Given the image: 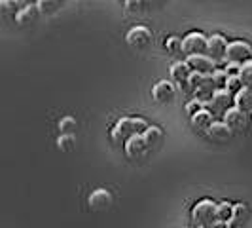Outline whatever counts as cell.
Listing matches in <instances>:
<instances>
[{"label":"cell","mask_w":252,"mask_h":228,"mask_svg":"<svg viewBox=\"0 0 252 228\" xmlns=\"http://www.w3.org/2000/svg\"><path fill=\"white\" fill-rule=\"evenodd\" d=\"M148 122L144 118H120L112 126L110 137L114 145H126L133 135H142L148 129Z\"/></svg>","instance_id":"1"},{"label":"cell","mask_w":252,"mask_h":228,"mask_svg":"<svg viewBox=\"0 0 252 228\" xmlns=\"http://www.w3.org/2000/svg\"><path fill=\"white\" fill-rule=\"evenodd\" d=\"M189 91L193 93L195 99L203 101L205 105L213 99L216 91L213 75H201V73H191L189 76Z\"/></svg>","instance_id":"2"},{"label":"cell","mask_w":252,"mask_h":228,"mask_svg":"<svg viewBox=\"0 0 252 228\" xmlns=\"http://www.w3.org/2000/svg\"><path fill=\"white\" fill-rule=\"evenodd\" d=\"M191 221L199 227L216 225V203L209 198H203L191 207Z\"/></svg>","instance_id":"3"},{"label":"cell","mask_w":252,"mask_h":228,"mask_svg":"<svg viewBox=\"0 0 252 228\" xmlns=\"http://www.w3.org/2000/svg\"><path fill=\"white\" fill-rule=\"evenodd\" d=\"M207 46H209V37L199 31H191L182 38V51L186 55H203L207 53Z\"/></svg>","instance_id":"4"},{"label":"cell","mask_w":252,"mask_h":228,"mask_svg":"<svg viewBox=\"0 0 252 228\" xmlns=\"http://www.w3.org/2000/svg\"><path fill=\"white\" fill-rule=\"evenodd\" d=\"M249 59H252V46L249 42L243 40H233L227 44L226 51V63H247Z\"/></svg>","instance_id":"5"},{"label":"cell","mask_w":252,"mask_h":228,"mask_svg":"<svg viewBox=\"0 0 252 228\" xmlns=\"http://www.w3.org/2000/svg\"><path fill=\"white\" fill-rule=\"evenodd\" d=\"M177 97V84L173 80H159L152 88V99L158 105H169Z\"/></svg>","instance_id":"6"},{"label":"cell","mask_w":252,"mask_h":228,"mask_svg":"<svg viewBox=\"0 0 252 228\" xmlns=\"http://www.w3.org/2000/svg\"><path fill=\"white\" fill-rule=\"evenodd\" d=\"M231 107H235V101L227 89H216L213 99L207 103V109L215 116H224L227 109H231Z\"/></svg>","instance_id":"7"},{"label":"cell","mask_w":252,"mask_h":228,"mask_svg":"<svg viewBox=\"0 0 252 228\" xmlns=\"http://www.w3.org/2000/svg\"><path fill=\"white\" fill-rule=\"evenodd\" d=\"M126 40L131 48H135V50H144V48H148L152 44V33L148 27L137 25V27H133V29H129Z\"/></svg>","instance_id":"8"},{"label":"cell","mask_w":252,"mask_h":228,"mask_svg":"<svg viewBox=\"0 0 252 228\" xmlns=\"http://www.w3.org/2000/svg\"><path fill=\"white\" fill-rule=\"evenodd\" d=\"M191 69L186 61H177L171 67V80L177 84L180 91H189V76H191Z\"/></svg>","instance_id":"9"},{"label":"cell","mask_w":252,"mask_h":228,"mask_svg":"<svg viewBox=\"0 0 252 228\" xmlns=\"http://www.w3.org/2000/svg\"><path fill=\"white\" fill-rule=\"evenodd\" d=\"M227 42L222 35H213L209 37V46H207V55L215 61V63H222L226 61V51H227Z\"/></svg>","instance_id":"10"},{"label":"cell","mask_w":252,"mask_h":228,"mask_svg":"<svg viewBox=\"0 0 252 228\" xmlns=\"http://www.w3.org/2000/svg\"><path fill=\"white\" fill-rule=\"evenodd\" d=\"M114 198L106 189H95L88 198V205L91 211H106L112 205Z\"/></svg>","instance_id":"11"},{"label":"cell","mask_w":252,"mask_h":228,"mask_svg":"<svg viewBox=\"0 0 252 228\" xmlns=\"http://www.w3.org/2000/svg\"><path fill=\"white\" fill-rule=\"evenodd\" d=\"M186 63L189 65V69L193 73H201V75H213L216 71V63L207 53H203V55H188Z\"/></svg>","instance_id":"12"},{"label":"cell","mask_w":252,"mask_h":228,"mask_svg":"<svg viewBox=\"0 0 252 228\" xmlns=\"http://www.w3.org/2000/svg\"><path fill=\"white\" fill-rule=\"evenodd\" d=\"M124 151H126L127 158H131V160H140V158L146 156V152L150 151V149H148V145H146V141H144L142 135H133V137L124 145Z\"/></svg>","instance_id":"13"},{"label":"cell","mask_w":252,"mask_h":228,"mask_svg":"<svg viewBox=\"0 0 252 228\" xmlns=\"http://www.w3.org/2000/svg\"><path fill=\"white\" fill-rule=\"evenodd\" d=\"M222 120L226 122L231 131H241V129L247 127V114L243 113L241 109H237V107L227 109L226 114L222 116Z\"/></svg>","instance_id":"14"},{"label":"cell","mask_w":252,"mask_h":228,"mask_svg":"<svg viewBox=\"0 0 252 228\" xmlns=\"http://www.w3.org/2000/svg\"><path fill=\"white\" fill-rule=\"evenodd\" d=\"M231 129L227 127V124L224 122V120H215V124L207 129V135H209V139L216 141V143H226L229 137H231Z\"/></svg>","instance_id":"15"},{"label":"cell","mask_w":252,"mask_h":228,"mask_svg":"<svg viewBox=\"0 0 252 228\" xmlns=\"http://www.w3.org/2000/svg\"><path fill=\"white\" fill-rule=\"evenodd\" d=\"M189 122H191V126L195 127V129L207 133V129L215 124V114L211 113L209 109H203V111H199L197 114H193V116L189 118Z\"/></svg>","instance_id":"16"},{"label":"cell","mask_w":252,"mask_h":228,"mask_svg":"<svg viewBox=\"0 0 252 228\" xmlns=\"http://www.w3.org/2000/svg\"><path fill=\"white\" fill-rule=\"evenodd\" d=\"M233 101H235V107L241 109L245 114H252V88L245 86L233 95Z\"/></svg>","instance_id":"17"},{"label":"cell","mask_w":252,"mask_h":228,"mask_svg":"<svg viewBox=\"0 0 252 228\" xmlns=\"http://www.w3.org/2000/svg\"><path fill=\"white\" fill-rule=\"evenodd\" d=\"M40 15H42V12H40L38 4H34V6H25V8H21L19 13L15 15V21L21 27H25L29 23H34Z\"/></svg>","instance_id":"18"},{"label":"cell","mask_w":252,"mask_h":228,"mask_svg":"<svg viewBox=\"0 0 252 228\" xmlns=\"http://www.w3.org/2000/svg\"><path fill=\"white\" fill-rule=\"evenodd\" d=\"M247 215H249V207L245 203H235L233 205V215L227 221L226 228H241L243 223L247 221Z\"/></svg>","instance_id":"19"},{"label":"cell","mask_w":252,"mask_h":228,"mask_svg":"<svg viewBox=\"0 0 252 228\" xmlns=\"http://www.w3.org/2000/svg\"><path fill=\"white\" fill-rule=\"evenodd\" d=\"M142 137L146 141V145H148V149H156L158 145H161V141H163V129L159 126H148V129L142 133Z\"/></svg>","instance_id":"20"},{"label":"cell","mask_w":252,"mask_h":228,"mask_svg":"<svg viewBox=\"0 0 252 228\" xmlns=\"http://www.w3.org/2000/svg\"><path fill=\"white\" fill-rule=\"evenodd\" d=\"M233 215V203L220 202L216 203V223L220 225H227V221Z\"/></svg>","instance_id":"21"},{"label":"cell","mask_w":252,"mask_h":228,"mask_svg":"<svg viewBox=\"0 0 252 228\" xmlns=\"http://www.w3.org/2000/svg\"><path fill=\"white\" fill-rule=\"evenodd\" d=\"M21 10L17 0H0V13L4 17H15Z\"/></svg>","instance_id":"22"},{"label":"cell","mask_w":252,"mask_h":228,"mask_svg":"<svg viewBox=\"0 0 252 228\" xmlns=\"http://www.w3.org/2000/svg\"><path fill=\"white\" fill-rule=\"evenodd\" d=\"M76 127H78V122H76L74 116H63L59 120V131H61V135H72Z\"/></svg>","instance_id":"23"},{"label":"cell","mask_w":252,"mask_h":228,"mask_svg":"<svg viewBox=\"0 0 252 228\" xmlns=\"http://www.w3.org/2000/svg\"><path fill=\"white\" fill-rule=\"evenodd\" d=\"M165 50H167V53H171V55H178L182 51V38L177 37V35L167 37V40H165Z\"/></svg>","instance_id":"24"},{"label":"cell","mask_w":252,"mask_h":228,"mask_svg":"<svg viewBox=\"0 0 252 228\" xmlns=\"http://www.w3.org/2000/svg\"><path fill=\"white\" fill-rule=\"evenodd\" d=\"M57 147H59V151H63V152L74 151L76 149L74 133H72V135H59V139H57Z\"/></svg>","instance_id":"25"},{"label":"cell","mask_w":252,"mask_h":228,"mask_svg":"<svg viewBox=\"0 0 252 228\" xmlns=\"http://www.w3.org/2000/svg\"><path fill=\"white\" fill-rule=\"evenodd\" d=\"M239 78H241V82H243V86L252 88V59H249L247 63L241 65Z\"/></svg>","instance_id":"26"},{"label":"cell","mask_w":252,"mask_h":228,"mask_svg":"<svg viewBox=\"0 0 252 228\" xmlns=\"http://www.w3.org/2000/svg\"><path fill=\"white\" fill-rule=\"evenodd\" d=\"M59 2H61V0H40V2H38V8H40V12H42V13L51 15V13L57 12Z\"/></svg>","instance_id":"27"},{"label":"cell","mask_w":252,"mask_h":228,"mask_svg":"<svg viewBox=\"0 0 252 228\" xmlns=\"http://www.w3.org/2000/svg\"><path fill=\"white\" fill-rule=\"evenodd\" d=\"M243 88H245V86H243V82H241L239 76H227L226 89L231 93V95H235V93H237V91H241Z\"/></svg>","instance_id":"28"},{"label":"cell","mask_w":252,"mask_h":228,"mask_svg":"<svg viewBox=\"0 0 252 228\" xmlns=\"http://www.w3.org/2000/svg\"><path fill=\"white\" fill-rule=\"evenodd\" d=\"M203 109H207V105L203 101H199V99H195V97H193L191 101L186 103V114H188L189 118H191L193 114H197L199 111H203Z\"/></svg>","instance_id":"29"},{"label":"cell","mask_w":252,"mask_h":228,"mask_svg":"<svg viewBox=\"0 0 252 228\" xmlns=\"http://www.w3.org/2000/svg\"><path fill=\"white\" fill-rule=\"evenodd\" d=\"M213 80H215L216 89H226V82H227V75L224 69H216L213 73Z\"/></svg>","instance_id":"30"},{"label":"cell","mask_w":252,"mask_h":228,"mask_svg":"<svg viewBox=\"0 0 252 228\" xmlns=\"http://www.w3.org/2000/svg\"><path fill=\"white\" fill-rule=\"evenodd\" d=\"M224 71H226V75H227V76H239L241 65H239V63H226V67H224Z\"/></svg>","instance_id":"31"},{"label":"cell","mask_w":252,"mask_h":228,"mask_svg":"<svg viewBox=\"0 0 252 228\" xmlns=\"http://www.w3.org/2000/svg\"><path fill=\"white\" fill-rule=\"evenodd\" d=\"M17 2H19L21 8H25V6H34V4H38L40 0H17Z\"/></svg>","instance_id":"32"},{"label":"cell","mask_w":252,"mask_h":228,"mask_svg":"<svg viewBox=\"0 0 252 228\" xmlns=\"http://www.w3.org/2000/svg\"><path fill=\"white\" fill-rule=\"evenodd\" d=\"M226 227V225H220V223H216V225H209V227H199V228H222Z\"/></svg>","instance_id":"33"}]
</instances>
